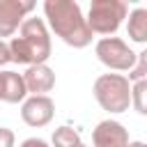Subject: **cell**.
I'll return each mask as SVG.
<instances>
[{
  "label": "cell",
  "instance_id": "6da1fadb",
  "mask_svg": "<svg viewBox=\"0 0 147 147\" xmlns=\"http://www.w3.org/2000/svg\"><path fill=\"white\" fill-rule=\"evenodd\" d=\"M44 14L53 28V32L74 48H85L92 41V32L87 28V21L83 18V11L78 2L71 0H46Z\"/></svg>",
  "mask_w": 147,
  "mask_h": 147
},
{
  "label": "cell",
  "instance_id": "7a4b0ae2",
  "mask_svg": "<svg viewBox=\"0 0 147 147\" xmlns=\"http://www.w3.org/2000/svg\"><path fill=\"white\" fill-rule=\"evenodd\" d=\"M9 57L18 64H44L51 57V37L41 18L32 16L21 23V34L9 44Z\"/></svg>",
  "mask_w": 147,
  "mask_h": 147
},
{
  "label": "cell",
  "instance_id": "3957f363",
  "mask_svg": "<svg viewBox=\"0 0 147 147\" xmlns=\"http://www.w3.org/2000/svg\"><path fill=\"white\" fill-rule=\"evenodd\" d=\"M94 99L108 113H124L131 106V85L126 76L103 74L94 80Z\"/></svg>",
  "mask_w": 147,
  "mask_h": 147
},
{
  "label": "cell",
  "instance_id": "277c9868",
  "mask_svg": "<svg viewBox=\"0 0 147 147\" xmlns=\"http://www.w3.org/2000/svg\"><path fill=\"white\" fill-rule=\"evenodd\" d=\"M124 16H126V2H122V0H92L90 16L85 21H87L90 32L113 34L122 25Z\"/></svg>",
  "mask_w": 147,
  "mask_h": 147
},
{
  "label": "cell",
  "instance_id": "5b68a950",
  "mask_svg": "<svg viewBox=\"0 0 147 147\" xmlns=\"http://www.w3.org/2000/svg\"><path fill=\"white\" fill-rule=\"evenodd\" d=\"M96 57L117 71H131L136 62V53L119 39V37H103L96 41Z\"/></svg>",
  "mask_w": 147,
  "mask_h": 147
},
{
  "label": "cell",
  "instance_id": "8992f818",
  "mask_svg": "<svg viewBox=\"0 0 147 147\" xmlns=\"http://www.w3.org/2000/svg\"><path fill=\"white\" fill-rule=\"evenodd\" d=\"M32 9V0H0V37H11Z\"/></svg>",
  "mask_w": 147,
  "mask_h": 147
},
{
  "label": "cell",
  "instance_id": "52a82bcc",
  "mask_svg": "<svg viewBox=\"0 0 147 147\" xmlns=\"http://www.w3.org/2000/svg\"><path fill=\"white\" fill-rule=\"evenodd\" d=\"M53 113H55V103L53 99H48L46 94L41 96H30L25 99L23 108H21V117L28 126H46L51 119H53Z\"/></svg>",
  "mask_w": 147,
  "mask_h": 147
},
{
  "label": "cell",
  "instance_id": "ba28073f",
  "mask_svg": "<svg viewBox=\"0 0 147 147\" xmlns=\"http://www.w3.org/2000/svg\"><path fill=\"white\" fill-rule=\"evenodd\" d=\"M92 140H94V147H126L129 131L115 119H103L92 131Z\"/></svg>",
  "mask_w": 147,
  "mask_h": 147
},
{
  "label": "cell",
  "instance_id": "9c48e42d",
  "mask_svg": "<svg viewBox=\"0 0 147 147\" xmlns=\"http://www.w3.org/2000/svg\"><path fill=\"white\" fill-rule=\"evenodd\" d=\"M23 83L25 90L32 92V96H41L44 92H51L55 85V74L51 67L46 64H32L25 74H23Z\"/></svg>",
  "mask_w": 147,
  "mask_h": 147
},
{
  "label": "cell",
  "instance_id": "30bf717a",
  "mask_svg": "<svg viewBox=\"0 0 147 147\" xmlns=\"http://www.w3.org/2000/svg\"><path fill=\"white\" fill-rule=\"evenodd\" d=\"M28 94L23 76L16 71H0V101L7 103H18Z\"/></svg>",
  "mask_w": 147,
  "mask_h": 147
},
{
  "label": "cell",
  "instance_id": "8fae6325",
  "mask_svg": "<svg viewBox=\"0 0 147 147\" xmlns=\"http://www.w3.org/2000/svg\"><path fill=\"white\" fill-rule=\"evenodd\" d=\"M126 32H129V37H131L133 41H138V44H145V41H147V9L138 7V9L131 11Z\"/></svg>",
  "mask_w": 147,
  "mask_h": 147
},
{
  "label": "cell",
  "instance_id": "7c38bea8",
  "mask_svg": "<svg viewBox=\"0 0 147 147\" xmlns=\"http://www.w3.org/2000/svg\"><path fill=\"white\" fill-rule=\"evenodd\" d=\"M53 145H55V147H85L83 140H80V136H78L74 129H69V126L55 129V133H53Z\"/></svg>",
  "mask_w": 147,
  "mask_h": 147
},
{
  "label": "cell",
  "instance_id": "4fadbf2b",
  "mask_svg": "<svg viewBox=\"0 0 147 147\" xmlns=\"http://www.w3.org/2000/svg\"><path fill=\"white\" fill-rule=\"evenodd\" d=\"M145 92H147V80H138L133 87H131V103L136 106V110L140 115H145Z\"/></svg>",
  "mask_w": 147,
  "mask_h": 147
},
{
  "label": "cell",
  "instance_id": "5bb4252c",
  "mask_svg": "<svg viewBox=\"0 0 147 147\" xmlns=\"http://www.w3.org/2000/svg\"><path fill=\"white\" fill-rule=\"evenodd\" d=\"M136 57H138V67H136V69L129 74V78H126V80H136V83H138V80H145V64H147V53L142 51V53H138Z\"/></svg>",
  "mask_w": 147,
  "mask_h": 147
},
{
  "label": "cell",
  "instance_id": "9a60e30c",
  "mask_svg": "<svg viewBox=\"0 0 147 147\" xmlns=\"http://www.w3.org/2000/svg\"><path fill=\"white\" fill-rule=\"evenodd\" d=\"M0 147H14V131L0 129Z\"/></svg>",
  "mask_w": 147,
  "mask_h": 147
},
{
  "label": "cell",
  "instance_id": "2e32d148",
  "mask_svg": "<svg viewBox=\"0 0 147 147\" xmlns=\"http://www.w3.org/2000/svg\"><path fill=\"white\" fill-rule=\"evenodd\" d=\"M7 62H11V57H9V46L0 39V67L7 64Z\"/></svg>",
  "mask_w": 147,
  "mask_h": 147
},
{
  "label": "cell",
  "instance_id": "e0dca14e",
  "mask_svg": "<svg viewBox=\"0 0 147 147\" xmlns=\"http://www.w3.org/2000/svg\"><path fill=\"white\" fill-rule=\"evenodd\" d=\"M21 147H48V145L44 140H39V138H28V140L21 142Z\"/></svg>",
  "mask_w": 147,
  "mask_h": 147
},
{
  "label": "cell",
  "instance_id": "ac0fdd59",
  "mask_svg": "<svg viewBox=\"0 0 147 147\" xmlns=\"http://www.w3.org/2000/svg\"><path fill=\"white\" fill-rule=\"evenodd\" d=\"M126 147H145V142H129Z\"/></svg>",
  "mask_w": 147,
  "mask_h": 147
}]
</instances>
